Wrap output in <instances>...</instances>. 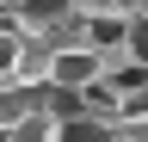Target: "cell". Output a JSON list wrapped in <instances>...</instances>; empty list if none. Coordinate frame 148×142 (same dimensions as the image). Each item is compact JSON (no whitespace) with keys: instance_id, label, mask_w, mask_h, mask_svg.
I'll return each instance as SVG.
<instances>
[{"instance_id":"1","label":"cell","mask_w":148,"mask_h":142,"mask_svg":"<svg viewBox=\"0 0 148 142\" xmlns=\"http://www.w3.org/2000/svg\"><path fill=\"white\" fill-rule=\"evenodd\" d=\"M92 80H99V56H92L86 43H74V49H56V62H49V86H68V93H86Z\"/></svg>"},{"instance_id":"2","label":"cell","mask_w":148,"mask_h":142,"mask_svg":"<svg viewBox=\"0 0 148 142\" xmlns=\"http://www.w3.org/2000/svg\"><path fill=\"white\" fill-rule=\"evenodd\" d=\"M49 62H56V49H49V43L18 37V56H12V86H49Z\"/></svg>"},{"instance_id":"3","label":"cell","mask_w":148,"mask_h":142,"mask_svg":"<svg viewBox=\"0 0 148 142\" xmlns=\"http://www.w3.org/2000/svg\"><path fill=\"white\" fill-rule=\"evenodd\" d=\"M37 93H43V86H12V80H0V130H12V123H25L31 111H43Z\"/></svg>"},{"instance_id":"4","label":"cell","mask_w":148,"mask_h":142,"mask_svg":"<svg viewBox=\"0 0 148 142\" xmlns=\"http://www.w3.org/2000/svg\"><path fill=\"white\" fill-rule=\"evenodd\" d=\"M117 130L99 117H68V123H56V142H111Z\"/></svg>"},{"instance_id":"5","label":"cell","mask_w":148,"mask_h":142,"mask_svg":"<svg viewBox=\"0 0 148 142\" xmlns=\"http://www.w3.org/2000/svg\"><path fill=\"white\" fill-rule=\"evenodd\" d=\"M6 142H56V117L31 111L25 123H12V130H6Z\"/></svg>"},{"instance_id":"6","label":"cell","mask_w":148,"mask_h":142,"mask_svg":"<svg viewBox=\"0 0 148 142\" xmlns=\"http://www.w3.org/2000/svg\"><path fill=\"white\" fill-rule=\"evenodd\" d=\"M123 56L136 62V68H148V19H130L123 25Z\"/></svg>"},{"instance_id":"7","label":"cell","mask_w":148,"mask_h":142,"mask_svg":"<svg viewBox=\"0 0 148 142\" xmlns=\"http://www.w3.org/2000/svg\"><path fill=\"white\" fill-rule=\"evenodd\" d=\"M12 56H18V37L0 31V80H12Z\"/></svg>"},{"instance_id":"8","label":"cell","mask_w":148,"mask_h":142,"mask_svg":"<svg viewBox=\"0 0 148 142\" xmlns=\"http://www.w3.org/2000/svg\"><path fill=\"white\" fill-rule=\"evenodd\" d=\"M117 136H130V142H148V117H136V123H123Z\"/></svg>"},{"instance_id":"9","label":"cell","mask_w":148,"mask_h":142,"mask_svg":"<svg viewBox=\"0 0 148 142\" xmlns=\"http://www.w3.org/2000/svg\"><path fill=\"white\" fill-rule=\"evenodd\" d=\"M130 19H148V0H130Z\"/></svg>"},{"instance_id":"10","label":"cell","mask_w":148,"mask_h":142,"mask_svg":"<svg viewBox=\"0 0 148 142\" xmlns=\"http://www.w3.org/2000/svg\"><path fill=\"white\" fill-rule=\"evenodd\" d=\"M111 142H130V136H111Z\"/></svg>"}]
</instances>
